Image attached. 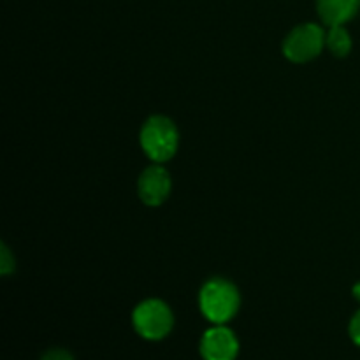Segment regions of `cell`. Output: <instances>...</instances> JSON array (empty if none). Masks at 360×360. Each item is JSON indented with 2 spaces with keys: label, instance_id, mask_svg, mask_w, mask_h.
<instances>
[{
  "label": "cell",
  "instance_id": "6da1fadb",
  "mask_svg": "<svg viewBox=\"0 0 360 360\" xmlns=\"http://www.w3.org/2000/svg\"><path fill=\"white\" fill-rule=\"evenodd\" d=\"M241 294L232 281L211 278L200 287L199 309L211 326H227L239 313Z\"/></svg>",
  "mask_w": 360,
  "mask_h": 360
},
{
  "label": "cell",
  "instance_id": "9c48e42d",
  "mask_svg": "<svg viewBox=\"0 0 360 360\" xmlns=\"http://www.w3.org/2000/svg\"><path fill=\"white\" fill-rule=\"evenodd\" d=\"M14 267H16V259H14V255L11 253V250L7 248L6 243H2V245H0V273H2L4 276H7V274L13 273Z\"/></svg>",
  "mask_w": 360,
  "mask_h": 360
},
{
  "label": "cell",
  "instance_id": "7a4b0ae2",
  "mask_svg": "<svg viewBox=\"0 0 360 360\" xmlns=\"http://www.w3.org/2000/svg\"><path fill=\"white\" fill-rule=\"evenodd\" d=\"M144 155L155 164H165L176 155L179 146V132L176 123L164 115H153L144 122L139 134Z\"/></svg>",
  "mask_w": 360,
  "mask_h": 360
},
{
  "label": "cell",
  "instance_id": "7c38bea8",
  "mask_svg": "<svg viewBox=\"0 0 360 360\" xmlns=\"http://www.w3.org/2000/svg\"><path fill=\"white\" fill-rule=\"evenodd\" d=\"M352 294H354L355 301H357L360 304V281H357V283L354 285V288H352Z\"/></svg>",
  "mask_w": 360,
  "mask_h": 360
},
{
  "label": "cell",
  "instance_id": "30bf717a",
  "mask_svg": "<svg viewBox=\"0 0 360 360\" xmlns=\"http://www.w3.org/2000/svg\"><path fill=\"white\" fill-rule=\"evenodd\" d=\"M41 360H76V357H74L69 350H65V348L55 347L46 350L44 354L41 355Z\"/></svg>",
  "mask_w": 360,
  "mask_h": 360
},
{
  "label": "cell",
  "instance_id": "8fae6325",
  "mask_svg": "<svg viewBox=\"0 0 360 360\" xmlns=\"http://www.w3.org/2000/svg\"><path fill=\"white\" fill-rule=\"evenodd\" d=\"M348 334H350V340L354 341V345L360 347V309L352 316L350 323H348Z\"/></svg>",
  "mask_w": 360,
  "mask_h": 360
},
{
  "label": "cell",
  "instance_id": "ba28073f",
  "mask_svg": "<svg viewBox=\"0 0 360 360\" xmlns=\"http://www.w3.org/2000/svg\"><path fill=\"white\" fill-rule=\"evenodd\" d=\"M352 46H354V41H352L350 32L345 28V25L329 27V30L326 32V48L338 58L348 56V53L352 51Z\"/></svg>",
  "mask_w": 360,
  "mask_h": 360
},
{
  "label": "cell",
  "instance_id": "8992f818",
  "mask_svg": "<svg viewBox=\"0 0 360 360\" xmlns=\"http://www.w3.org/2000/svg\"><path fill=\"white\" fill-rule=\"evenodd\" d=\"M172 190L171 172L162 164H151L144 169L137 179V195L146 206L157 207L167 200Z\"/></svg>",
  "mask_w": 360,
  "mask_h": 360
},
{
  "label": "cell",
  "instance_id": "52a82bcc",
  "mask_svg": "<svg viewBox=\"0 0 360 360\" xmlns=\"http://www.w3.org/2000/svg\"><path fill=\"white\" fill-rule=\"evenodd\" d=\"M316 11L327 27L345 25L360 11V0H316Z\"/></svg>",
  "mask_w": 360,
  "mask_h": 360
},
{
  "label": "cell",
  "instance_id": "5b68a950",
  "mask_svg": "<svg viewBox=\"0 0 360 360\" xmlns=\"http://www.w3.org/2000/svg\"><path fill=\"white\" fill-rule=\"evenodd\" d=\"M241 343L229 326H211L199 340V355L202 360H238Z\"/></svg>",
  "mask_w": 360,
  "mask_h": 360
},
{
  "label": "cell",
  "instance_id": "277c9868",
  "mask_svg": "<svg viewBox=\"0 0 360 360\" xmlns=\"http://www.w3.org/2000/svg\"><path fill=\"white\" fill-rule=\"evenodd\" d=\"M326 48V30L319 23H301L283 41V55L292 63H308Z\"/></svg>",
  "mask_w": 360,
  "mask_h": 360
},
{
  "label": "cell",
  "instance_id": "3957f363",
  "mask_svg": "<svg viewBox=\"0 0 360 360\" xmlns=\"http://www.w3.org/2000/svg\"><path fill=\"white\" fill-rule=\"evenodd\" d=\"M132 327L143 340L162 341L174 329V313L162 299H144L134 308Z\"/></svg>",
  "mask_w": 360,
  "mask_h": 360
}]
</instances>
